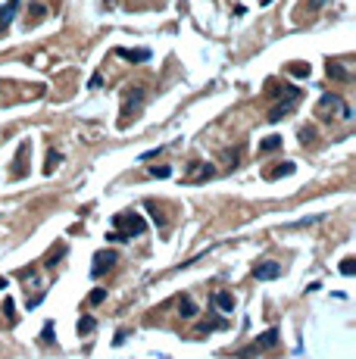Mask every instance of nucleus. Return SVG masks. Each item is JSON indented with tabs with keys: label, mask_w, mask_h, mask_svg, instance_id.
Masks as SVG:
<instances>
[{
	"label": "nucleus",
	"mask_w": 356,
	"mask_h": 359,
	"mask_svg": "<svg viewBox=\"0 0 356 359\" xmlns=\"http://www.w3.org/2000/svg\"><path fill=\"white\" fill-rule=\"evenodd\" d=\"M6 287H9V281H6V278H0V291H6Z\"/></svg>",
	"instance_id": "2f4dec72"
},
{
	"label": "nucleus",
	"mask_w": 356,
	"mask_h": 359,
	"mask_svg": "<svg viewBox=\"0 0 356 359\" xmlns=\"http://www.w3.org/2000/svg\"><path fill=\"white\" fill-rule=\"evenodd\" d=\"M116 231L122 238H132V235L138 238V235H144V231H147V222L138 213H119L116 216Z\"/></svg>",
	"instance_id": "f03ea898"
},
{
	"label": "nucleus",
	"mask_w": 356,
	"mask_h": 359,
	"mask_svg": "<svg viewBox=\"0 0 356 359\" xmlns=\"http://www.w3.org/2000/svg\"><path fill=\"white\" fill-rule=\"evenodd\" d=\"M294 163H284V166H275V169H266V178L269 181H275V178H288V175H294Z\"/></svg>",
	"instance_id": "4468645a"
},
{
	"label": "nucleus",
	"mask_w": 356,
	"mask_h": 359,
	"mask_svg": "<svg viewBox=\"0 0 356 359\" xmlns=\"http://www.w3.org/2000/svg\"><path fill=\"white\" fill-rule=\"evenodd\" d=\"M150 175H153V178H169L172 169H169V166H150Z\"/></svg>",
	"instance_id": "a878e982"
},
{
	"label": "nucleus",
	"mask_w": 356,
	"mask_h": 359,
	"mask_svg": "<svg viewBox=\"0 0 356 359\" xmlns=\"http://www.w3.org/2000/svg\"><path fill=\"white\" fill-rule=\"evenodd\" d=\"M94 328H97V319L94 316H81L78 319V334H91Z\"/></svg>",
	"instance_id": "a211bd4d"
},
{
	"label": "nucleus",
	"mask_w": 356,
	"mask_h": 359,
	"mask_svg": "<svg viewBox=\"0 0 356 359\" xmlns=\"http://www.w3.org/2000/svg\"><path fill=\"white\" fill-rule=\"evenodd\" d=\"M237 159H241V147H234L231 153H228V169H234V166H237Z\"/></svg>",
	"instance_id": "cd10ccee"
},
{
	"label": "nucleus",
	"mask_w": 356,
	"mask_h": 359,
	"mask_svg": "<svg viewBox=\"0 0 356 359\" xmlns=\"http://www.w3.org/2000/svg\"><path fill=\"white\" fill-rule=\"evenodd\" d=\"M106 240H113V244H122V240H128V238H122L119 231H110V235H106Z\"/></svg>",
	"instance_id": "c756f323"
},
{
	"label": "nucleus",
	"mask_w": 356,
	"mask_h": 359,
	"mask_svg": "<svg viewBox=\"0 0 356 359\" xmlns=\"http://www.w3.org/2000/svg\"><path fill=\"white\" fill-rule=\"evenodd\" d=\"M278 147H281V137L278 134H269V137L259 141V153H272V150H278Z\"/></svg>",
	"instance_id": "dca6fc26"
},
{
	"label": "nucleus",
	"mask_w": 356,
	"mask_h": 359,
	"mask_svg": "<svg viewBox=\"0 0 356 359\" xmlns=\"http://www.w3.org/2000/svg\"><path fill=\"white\" fill-rule=\"evenodd\" d=\"M310 63H291L288 66V75H294V78H310Z\"/></svg>",
	"instance_id": "f3484780"
},
{
	"label": "nucleus",
	"mask_w": 356,
	"mask_h": 359,
	"mask_svg": "<svg viewBox=\"0 0 356 359\" xmlns=\"http://www.w3.org/2000/svg\"><path fill=\"white\" fill-rule=\"evenodd\" d=\"M3 316H6V325H16V303H13V297H6V303H3Z\"/></svg>",
	"instance_id": "6ab92c4d"
},
{
	"label": "nucleus",
	"mask_w": 356,
	"mask_h": 359,
	"mask_svg": "<svg viewBox=\"0 0 356 359\" xmlns=\"http://www.w3.org/2000/svg\"><path fill=\"white\" fill-rule=\"evenodd\" d=\"M316 141V128H313V125H303V128H300V144L306 147V144H313Z\"/></svg>",
	"instance_id": "4be33fe9"
},
{
	"label": "nucleus",
	"mask_w": 356,
	"mask_h": 359,
	"mask_svg": "<svg viewBox=\"0 0 356 359\" xmlns=\"http://www.w3.org/2000/svg\"><path fill=\"white\" fill-rule=\"evenodd\" d=\"M291 110H294V103H291V100H281V103H275V107L269 110L266 119H269V122H281L284 116H291Z\"/></svg>",
	"instance_id": "9b49d317"
},
{
	"label": "nucleus",
	"mask_w": 356,
	"mask_h": 359,
	"mask_svg": "<svg viewBox=\"0 0 356 359\" xmlns=\"http://www.w3.org/2000/svg\"><path fill=\"white\" fill-rule=\"evenodd\" d=\"M212 175H216V169H212V166H206V163H194V172H191V175H187L184 181H206V178H212Z\"/></svg>",
	"instance_id": "9d476101"
},
{
	"label": "nucleus",
	"mask_w": 356,
	"mask_h": 359,
	"mask_svg": "<svg viewBox=\"0 0 356 359\" xmlns=\"http://www.w3.org/2000/svg\"><path fill=\"white\" fill-rule=\"evenodd\" d=\"M16 9H19V0H6L3 6H0V34L9 28V22L16 19Z\"/></svg>",
	"instance_id": "0eeeda50"
},
{
	"label": "nucleus",
	"mask_w": 356,
	"mask_h": 359,
	"mask_svg": "<svg viewBox=\"0 0 356 359\" xmlns=\"http://www.w3.org/2000/svg\"><path fill=\"white\" fill-rule=\"evenodd\" d=\"M59 159H63V156H59L56 150H50V156H47V166H44V175H53V169L59 166Z\"/></svg>",
	"instance_id": "412c9836"
},
{
	"label": "nucleus",
	"mask_w": 356,
	"mask_h": 359,
	"mask_svg": "<svg viewBox=\"0 0 356 359\" xmlns=\"http://www.w3.org/2000/svg\"><path fill=\"white\" fill-rule=\"evenodd\" d=\"M212 303H216L222 312H234V297L228 291H216V294H212Z\"/></svg>",
	"instance_id": "ddd939ff"
},
{
	"label": "nucleus",
	"mask_w": 356,
	"mask_h": 359,
	"mask_svg": "<svg viewBox=\"0 0 356 359\" xmlns=\"http://www.w3.org/2000/svg\"><path fill=\"white\" fill-rule=\"evenodd\" d=\"M28 150H31V144H28V141H22V144H19V150H16V169H13V178H22V175H25V166H22V163H25Z\"/></svg>",
	"instance_id": "f8f14e48"
},
{
	"label": "nucleus",
	"mask_w": 356,
	"mask_h": 359,
	"mask_svg": "<svg viewBox=\"0 0 356 359\" xmlns=\"http://www.w3.org/2000/svg\"><path fill=\"white\" fill-rule=\"evenodd\" d=\"M328 78H335V82H350V72L341 63H328Z\"/></svg>",
	"instance_id": "2eb2a0df"
},
{
	"label": "nucleus",
	"mask_w": 356,
	"mask_h": 359,
	"mask_svg": "<svg viewBox=\"0 0 356 359\" xmlns=\"http://www.w3.org/2000/svg\"><path fill=\"white\" fill-rule=\"evenodd\" d=\"M113 262H116V253L113 250H100L97 256H94V265H91V275L94 278H100L106 269H113Z\"/></svg>",
	"instance_id": "423d86ee"
},
{
	"label": "nucleus",
	"mask_w": 356,
	"mask_h": 359,
	"mask_svg": "<svg viewBox=\"0 0 356 359\" xmlns=\"http://www.w3.org/2000/svg\"><path fill=\"white\" fill-rule=\"evenodd\" d=\"M341 113V119H353V110L344 103L341 94H322V100H319V107H316V116L319 119H331V113Z\"/></svg>",
	"instance_id": "f257e3e1"
},
{
	"label": "nucleus",
	"mask_w": 356,
	"mask_h": 359,
	"mask_svg": "<svg viewBox=\"0 0 356 359\" xmlns=\"http://www.w3.org/2000/svg\"><path fill=\"white\" fill-rule=\"evenodd\" d=\"M275 344H278V328H269V331H263V334L256 338V344L244 347L241 356H253V353H259V350H266V347H275Z\"/></svg>",
	"instance_id": "7ed1b4c3"
},
{
	"label": "nucleus",
	"mask_w": 356,
	"mask_h": 359,
	"mask_svg": "<svg viewBox=\"0 0 356 359\" xmlns=\"http://www.w3.org/2000/svg\"><path fill=\"white\" fill-rule=\"evenodd\" d=\"M41 344H53V322H44V328H41Z\"/></svg>",
	"instance_id": "b1692460"
},
{
	"label": "nucleus",
	"mask_w": 356,
	"mask_h": 359,
	"mask_svg": "<svg viewBox=\"0 0 356 359\" xmlns=\"http://www.w3.org/2000/svg\"><path fill=\"white\" fill-rule=\"evenodd\" d=\"M281 275V262H272V259H263L253 265V278L256 281H275Z\"/></svg>",
	"instance_id": "20e7f679"
},
{
	"label": "nucleus",
	"mask_w": 356,
	"mask_h": 359,
	"mask_svg": "<svg viewBox=\"0 0 356 359\" xmlns=\"http://www.w3.org/2000/svg\"><path fill=\"white\" fill-rule=\"evenodd\" d=\"M197 303H194V297L191 294H181V297H178V316H181V319H194L197 316Z\"/></svg>",
	"instance_id": "1a4fd4ad"
},
{
	"label": "nucleus",
	"mask_w": 356,
	"mask_h": 359,
	"mask_svg": "<svg viewBox=\"0 0 356 359\" xmlns=\"http://www.w3.org/2000/svg\"><path fill=\"white\" fill-rule=\"evenodd\" d=\"M116 56H122V60H128V63H147V60H150V50H147V47H138V50L116 47Z\"/></svg>",
	"instance_id": "6e6552de"
},
{
	"label": "nucleus",
	"mask_w": 356,
	"mask_h": 359,
	"mask_svg": "<svg viewBox=\"0 0 356 359\" xmlns=\"http://www.w3.org/2000/svg\"><path fill=\"white\" fill-rule=\"evenodd\" d=\"M100 85H103V75H100V72H94V75H91V82H88V88H91V91H97Z\"/></svg>",
	"instance_id": "bb28decb"
},
{
	"label": "nucleus",
	"mask_w": 356,
	"mask_h": 359,
	"mask_svg": "<svg viewBox=\"0 0 356 359\" xmlns=\"http://www.w3.org/2000/svg\"><path fill=\"white\" fill-rule=\"evenodd\" d=\"M341 275H347V278L356 275V259H350V256L344 259V262H341Z\"/></svg>",
	"instance_id": "393cba45"
},
{
	"label": "nucleus",
	"mask_w": 356,
	"mask_h": 359,
	"mask_svg": "<svg viewBox=\"0 0 356 359\" xmlns=\"http://www.w3.org/2000/svg\"><path fill=\"white\" fill-rule=\"evenodd\" d=\"M141 103H144V88H141V85H135V91H132V97H128L125 100V107H122V119H119V125H122V128H125V125H128V116H135L138 110H141Z\"/></svg>",
	"instance_id": "39448f33"
},
{
	"label": "nucleus",
	"mask_w": 356,
	"mask_h": 359,
	"mask_svg": "<svg viewBox=\"0 0 356 359\" xmlns=\"http://www.w3.org/2000/svg\"><path fill=\"white\" fill-rule=\"evenodd\" d=\"M316 222H322V216H310V219H300V222H291V225H284V231H294V228H306V225H316Z\"/></svg>",
	"instance_id": "aec40b11"
},
{
	"label": "nucleus",
	"mask_w": 356,
	"mask_h": 359,
	"mask_svg": "<svg viewBox=\"0 0 356 359\" xmlns=\"http://www.w3.org/2000/svg\"><path fill=\"white\" fill-rule=\"evenodd\" d=\"M322 3H325V0H306L303 6H306V9H319V6H322Z\"/></svg>",
	"instance_id": "7c9ffc66"
},
{
	"label": "nucleus",
	"mask_w": 356,
	"mask_h": 359,
	"mask_svg": "<svg viewBox=\"0 0 356 359\" xmlns=\"http://www.w3.org/2000/svg\"><path fill=\"white\" fill-rule=\"evenodd\" d=\"M31 13H34V22H41V19L47 16V9H44L41 3H34V6H31Z\"/></svg>",
	"instance_id": "c85d7f7f"
},
{
	"label": "nucleus",
	"mask_w": 356,
	"mask_h": 359,
	"mask_svg": "<svg viewBox=\"0 0 356 359\" xmlns=\"http://www.w3.org/2000/svg\"><path fill=\"white\" fill-rule=\"evenodd\" d=\"M103 300H106V291H103V287H94V291L88 294V303H91V306H97V303H103Z\"/></svg>",
	"instance_id": "5701e85b"
}]
</instances>
